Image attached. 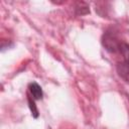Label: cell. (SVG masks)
<instances>
[{"instance_id": "1", "label": "cell", "mask_w": 129, "mask_h": 129, "mask_svg": "<svg viewBox=\"0 0 129 129\" xmlns=\"http://www.w3.org/2000/svg\"><path fill=\"white\" fill-rule=\"evenodd\" d=\"M116 52L121 55V61L118 63L120 75L129 80V45L125 42H120Z\"/></svg>"}, {"instance_id": "2", "label": "cell", "mask_w": 129, "mask_h": 129, "mask_svg": "<svg viewBox=\"0 0 129 129\" xmlns=\"http://www.w3.org/2000/svg\"><path fill=\"white\" fill-rule=\"evenodd\" d=\"M28 94L34 99V100H40L42 98V90H41V87L33 82V83H30L28 85Z\"/></svg>"}, {"instance_id": "3", "label": "cell", "mask_w": 129, "mask_h": 129, "mask_svg": "<svg viewBox=\"0 0 129 129\" xmlns=\"http://www.w3.org/2000/svg\"><path fill=\"white\" fill-rule=\"evenodd\" d=\"M27 100H28V106H29V109L31 111V114L34 118H37L38 117V111H37V108L35 106V103H34V99L28 94L27 95Z\"/></svg>"}]
</instances>
